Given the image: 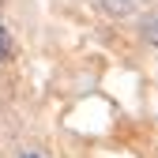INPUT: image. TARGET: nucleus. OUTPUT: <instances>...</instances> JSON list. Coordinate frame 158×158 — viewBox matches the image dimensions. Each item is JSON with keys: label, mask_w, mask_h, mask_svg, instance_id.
Instances as JSON below:
<instances>
[{"label": "nucleus", "mask_w": 158, "mask_h": 158, "mask_svg": "<svg viewBox=\"0 0 158 158\" xmlns=\"http://www.w3.org/2000/svg\"><path fill=\"white\" fill-rule=\"evenodd\" d=\"M98 8H102L106 15H113V19H121V15L135 11V0H98Z\"/></svg>", "instance_id": "2"}, {"label": "nucleus", "mask_w": 158, "mask_h": 158, "mask_svg": "<svg viewBox=\"0 0 158 158\" xmlns=\"http://www.w3.org/2000/svg\"><path fill=\"white\" fill-rule=\"evenodd\" d=\"M11 56H15V38H11V30L4 23H0V64H8Z\"/></svg>", "instance_id": "3"}, {"label": "nucleus", "mask_w": 158, "mask_h": 158, "mask_svg": "<svg viewBox=\"0 0 158 158\" xmlns=\"http://www.w3.org/2000/svg\"><path fill=\"white\" fill-rule=\"evenodd\" d=\"M139 38L147 45H154L158 49V11H151V15H143L139 19Z\"/></svg>", "instance_id": "1"}, {"label": "nucleus", "mask_w": 158, "mask_h": 158, "mask_svg": "<svg viewBox=\"0 0 158 158\" xmlns=\"http://www.w3.org/2000/svg\"><path fill=\"white\" fill-rule=\"evenodd\" d=\"M19 158H42V154H34V151H27V154H19Z\"/></svg>", "instance_id": "4"}]
</instances>
